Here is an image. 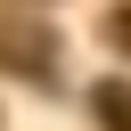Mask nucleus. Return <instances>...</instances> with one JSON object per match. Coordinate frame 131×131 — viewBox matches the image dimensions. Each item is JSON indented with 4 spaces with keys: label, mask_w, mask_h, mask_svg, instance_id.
Segmentation results:
<instances>
[{
    "label": "nucleus",
    "mask_w": 131,
    "mask_h": 131,
    "mask_svg": "<svg viewBox=\"0 0 131 131\" xmlns=\"http://www.w3.org/2000/svg\"><path fill=\"white\" fill-rule=\"evenodd\" d=\"M90 115H98L106 131H131V82H98V90H90Z\"/></svg>",
    "instance_id": "nucleus-2"
},
{
    "label": "nucleus",
    "mask_w": 131,
    "mask_h": 131,
    "mask_svg": "<svg viewBox=\"0 0 131 131\" xmlns=\"http://www.w3.org/2000/svg\"><path fill=\"white\" fill-rule=\"evenodd\" d=\"M0 57H16V74H49V33H33V25H0Z\"/></svg>",
    "instance_id": "nucleus-1"
},
{
    "label": "nucleus",
    "mask_w": 131,
    "mask_h": 131,
    "mask_svg": "<svg viewBox=\"0 0 131 131\" xmlns=\"http://www.w3.org/2000/svg\"><path fill=\"white\" fill-rule=\"evenodd\" d=\"M106 41H115V49H131V8H115V16H106Z\"/></svg>",
    "instance_id": "nucleus-3"
}]
</instances>
